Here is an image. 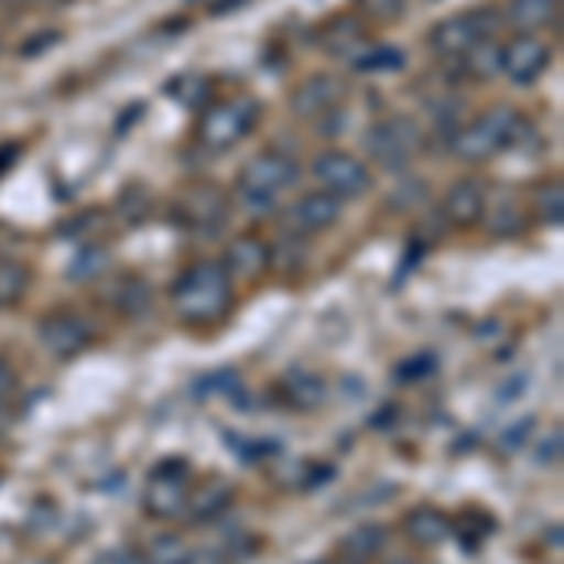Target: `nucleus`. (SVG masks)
I'll return each instance as SVG.
<instances>
[{
  "instance_id": "nucleus-22",
  "label": "nucleus",
  "mask_w": 564,
  "mask_h": 564,
  "mask_svg": "<svg viewBox=\"0 0 564 564\" xmlns=\"http://www.w3.org/2000/svg\"><path fill=\"white\" fill-rule=\"evenodd\" d=\"M143 564H188L193 550L181 534H154L148 542V553H140Z\"/></svg>"
},
{
  "instance_id": "nucleus-29",
  "label": "nucleus",
  "mask_w": 564,
  "mask_h": 564,
  "mask_svg": "<svg viewBox=\"0 0 564 564\" xmlns=\"http://www.w3.org/2000/svg\"><path fill=\"white\" fill-rule=\"evenodd\" d=\"M90 564H143V557L132 550H106V553H98Z\"/></svg>"
},
{
  "instance_id": "nucleus-4",
  "label": "nucleus",
  "mask_w": 564,
  "mask_h": 564,
  "mask_svg": "<svg viewBox=\"0 0 564 564\" xmlns=\"http://www.w3.org/2000/svg\"><path fill=\"white\" fill-rule=\"evenodd\" d=\"M257 121H260L257 98H230V102H218L199 117V140L212 151H230L234 143H241L245 135L257 129Z\"/></svg>"
},
{
  "instance_id": "nucleus-26",
  "label": "nucleus",
  "mask_w": 564,
  "mask_h": 564,
  "mask_svg": "<svg viewBox=\"0 0 564 564\" xmlns=\"http://www.w3.org/2000/svg\"><path fill=\"white\" fill-rule=\"evenodd\" d=\"M65 34L61 31H42V34H31L23 45H20V57H34V53H45V50H53Z\"/></svg>"
},
{
  "instance_id": "nucleus-20",
  "label": "nucleus",
  "mask_w": 564,
  "mask_h": 564,
  "mask_svg": "<svg viewBox=\"0 0 564 564\" xmlns=\"http://www.w3.org/2000/svg\"><path fill=\"white\" fill-rule=\"evenodd\" d=\"M384 542H388V531L380 523H358L347 539L339 542V550L347 561H369L384 550Z\"/></svg>"
},
{
  "instance_id": "nucleus-21",
  "label": "nucleus",
  "mask_w": 564,
  "mask_h": 564,
  "mask_svg": "<svg viewBox=\"0 0 564 564\" xmlns=\"http://www.w3.org/2000/svg\"><path fill=\"white\" fill-rule=\"evenodd\" d=\"M26 290H31V271H26L20 260L0 257V308L20 305L26 297Z\"/></svg>"
},
{
  "instance_id": "nucleus-23",
  "label": "nucleus",
  "mask_w": 564,
  "mask_h": 564,
  "mask_svg": "<svg viewBox=\"0 0 564 564\" xmlns=\"http://www.w3.org/2000/svg\"><path fill=\"white\" fill-rule=\"evenodd\" d=\"M406 65L403 50H391V45H369L358 61H354V72H366V76H384V72H399Z\"/></svg>"
},
{
  "instance_id": "nucleus-14",
  "label": "nucleus",
  "mask_w": 564,
  "mask_h": 564,
  "mask_svg": "<svg viewBox=\"0 0 564 564\" xmlns=\"http://www.w3.org/2000/svg\"><path fill=\"white\" fill-rule=\"evenodd\" d=\"M181 226H193V230H204V234H215L223 230L226 223V199L218 188H193L185 199H181Z\"/></svg>"
},
{
  "instance_id": "nucleus-30",
  "label": "nucleus",
  "mask_w": 564,
  "mask_h": 564,
  "mask_svg": "<svg viewBox=\"0 0 564 564\" xmlns=\"http://www.w3.org/2000/svg\"><path fill=\"white\" fill-rule=\"evenodd\" d=\"M539 463H545V467H553V463H561V433L553 430L550 441H542L539 448Z\"/></svg>"
},
{
  "instance_id": "nucleus-6",
  "label": "nucleus",
  "mask_w": 564,
  "mask_h": 564,
  "mask_svg": "<svg viewBox=\"0 0 564 564\" xmlns=\"http://www.w3.org/2000/svg\"><path fill=\"white\" fill-rule=\"evenodd\" d=\"M497 31L494 8H470V12L448 15L430 31V45L441 57H463L467 50H475L478 42H486Z\"/></svg>"
},
{
  "instance_id": "nucleus-12",
  "label": "nucleus",
  "mask_w": 564,
  "mask_h": 564,
  "mask_svg": "<svg viewBox=\"0 0 564 564\" xmlns=\"http://www.w3.org/2000/svg\"><path fill=\"white\" fill-rule=\"evenodd\" d=\"M343 79L339 76H313L302 87H294L290 95V109H294L302 121H321V117L335 113L343 106Z\"/></svg>"
},
{
  "instance_id": "nucleus-16",
  "label": "nucleus",
  "mask_w": 564,
  "mask_h": 564,
  "mask_svg": "<svg viewBox=\"0 0 564 564\" xmlns=\"http://www.w3.org/2000/svg\"><path fill=\"white\" fill-rule=\"evenodd\" d=\"M279 391L294 411H316V406H324V399H327L324 377L321 372H308V369H290L286 377H282Z\"/></svg>"
},
{
  "instance_id": "nucleus-5",
  "label": "nucleus",
  "mask_w": 564,
  "mask_h": 564,
  "mask_svg": "<svg viewBox=\"0 0 564 564\" xmlns=\"http://www.w3.org/2000/svg\"><path fill=\"white\" fill-rule=\"evenodd\" d=\"M417 148H422V129H417L411 117H384L366 135L369 159L388 170H406V162L414 159Z\"/></svg>"
},
{
  "instance_id": "nucleus-17",
  "label": "nucleus",
  "mask_w": 564,
  "mask_h": 564,
  "mask_svg": "<svg viewBox=\"0 0 564 564\" xmlns=\"http://www.w3.org/2000/svg\"><path fill=\"white\" fill-rule=\"evenodd\" d=\"M403 531L414 545H441L452 534V520L441 512V508L422 505V508H414V512H406Z\"/></svg>"
},
{
  "instance_id": "nucleus-1",
  "label": "nucleus",
  "mask_w": 564,
  "mask_h": 564,
  "mask_svg": "<svg viewBox=\"0 0 564 564\" xmlns=\"http://www.w3.org/2000/svg\"><path fill=\"white\" fill-rule=\"evenodd\" d=\"M170 297H174L181 321L215 324L234 305V279L226 275V268L218 260H199L188 271H181Z\"/></svg>"
},
{
  "instance_id": "nucleus-7",
  "label": "nucleus",
  "mask_w": 564,
  "mask_h": 564,
  "mask_svg": "<svg viewBox=\"0 0 564 564\" xmlns=\"http://www.w3.org/2000/svg\"><path fill=\"white\" fill-rule=\"evenodd\" d=\"M188 500V463L185 459H162L151 470L148 489H143V508L154 520H174L185 512Z\"/></svg>"
},
{
  "instance_id": "nucleus-19",
  "label": "nucleus",
  "mask_w": 564,
  "mask_h": 564,
  "mask_svg": "<svg viewBox=\"0 0 564 564\" xmlns=\"http://www.w3.org/2000/svg\"><path fill=\"white\" fill-rule=\"evenodd\" d=\"M230 505H234V489L226 486V481H212V486H204L199 494H188L185 512L193 516V520L207 523V520H218Z\"/></svg>"
},
{
  "instance_id": "nucleus-32",
  "label": "nucleus",
  "mask_w": 564,
  "mask_h": 564,
  "mask_svg": "<svg viewBox=\"0 0 564 564\" xmlns=\"http://www.w3.org/2000/svg\"><path fill=\"white\" fill-rule=\"evenodd\" d=\"M12 388H15V372H12V366H8L4 358H0V403H4Z\"/></svg>"
},
{
  "instance_id": "nucleus-25",
  "label": "nucleus",
  "mask_w": 564,
  "mask_h": 564,
  "mask_svg": "<svg viewBox=\"0 0 564 564\" xmlns=\"http://www.w3.org/2000/svg\"><path fill=\"white\" fill-rule=\"evenodd\" d=\"M534 204H539V223H545V226H561V218H564L561 185H545V188H539Z\"/></svg>"
},
{
  "instance_id": "nucleus-18",
  "label": "nucleus",
  "mask_w": 564,
  "mask_h": 564,
  "mask_svg": "<svg viewBox=\"0 0 564 564\" xmlns=\"http://www.w3.org/2000/svg\"><path fill=\"white\" fill-rule=\"evenodd\" d=\"M557 8H561L557 0H508L505 20L520 34H534L557 20Z\"/></svg>"
},
{
  "instance_id": "nucleus-8",
  "label": "nucleus",
  "mask_w": 564,
  "mask_h": 564,
  "mask_svg": "<svg viewBox=\"0 0 564 564\" xmlns=\"http://www.w3.org/2000/svg\"><path fill=\"white\" fill-rule=\"evenodd\" d=\"M313 174L324 185V193H332L339 199H358L372 188L369 166L347 151H324L321 159L313 162Z\"/></svg>"
},
{
  "instance_id": "nucleus-11",
  "label": "nucleus",
  "mask_w": 564,
  "mask_h": 564,
  "mask_svg": "<svg viewBox=\"0 0 564 564\" xmlns=\"http://www.w3.org/2000/svg\"><path fill=\"white\" fill-rule=\"evenodd\" d=\"M343 218V199L332 193H305L290 204L286 212V226L302 238H313V234H327L335 223Z\"/></svg>"
},
{
  "instance_id": "nucleus-9",
  "label": "nucleus",
  "mask_w": 564,
  "mask_h": 564,
  "mask_svg": "<svg viewBox=\"0 0 564 564\" xmlns=\"http://www.w3.org/2000/svg\"><path fill=\"white\" fill-rule=\"evenodd\" d=\"M553 50L550 42L534 39V34H516L508 45H500V72L512 79L516 87H527L550 68Z\"/></svg>"
},
{
  "instance_id": "nucleus-35",
  "label": "nucleus",
  "mask_w": 564,
  "mask_h": 564,
  "mask_svg": "<svg viewBox=\"0 0 564 564\" xmlns=\"http://www.w3.org/2000/svg\"><path fill=\"white\" fill-rule=\"evenodd\" d=\"M305 564H324V561H305Z\"/></svg>"
},
{
  "instance_id": "nucleus-2",
  "label": "nucleus",
  "mask_w": 564,
  "mask_h": 564,
  "mask_svg": "<svg viewBox=\"0 0 564 564\" xmlns=\"http://www.w3.org/2000/svg\"><path fill=\"white\" fill-rule=\"evenodd\" d=\"M523 124L527 121L516 109L497 106V109H489V113H478L475 121L463 124L456 132V140H452V151H456L463 162H486L505 148H512V143H520Z\"/></svg>"
},
{
  "instance_id": "nucleus-33",
  "label": "nucleus",
  "mask_w": 564,
  "mask_h": 564,
  "mask_svg": "<svg viewBox=\"0 0 564 564\" xmlns=\"http://www.w3.org/2000/svg\"><path fill=\"white\" fill-rule=\"evenodd\" d=\"M188 564H223V557H218V553H212V550H193Z\"/></svg>"
},
{
  "instance_id": "nucleus-27",
  "label": "nucleus",
  "mask_w": 564,
  "mask_h": 564,
  "mask_svg": "<svg viewBox=\"0 0 564 564\" xmlns=\"http://www.w3.org/2000/svg\"><path fill=\"white\" fill-rule=\"evenodd\" d=\"M366 4V15H377V20H399L403 15V0H361Z\"/></svg>"
},
{
  "instance_id": "nucleus-10",
  "label": "nucleus",
  "mask_w": 564,
  "mask_h": 564,
  "mask_svg": "<svg viewBox=\"0 0 564 564\" xmlns=\"http://www.w3.org/2000/svg\"><path fill=\"white\" fill-rule=\"evenodd\" d=\"M39 343L57 361H72L90 347V327L76 313H50L39 321Z\"/></svg>"
},
{
  "instance_id": "nucleus-31",
  "label": "nucleus",
  "mask_w": 564,
  "mask_h": 564,
  "mask_svg": "<svg viewBox=\"0 0 564 564\" xmlns=\"http://www.w3.org/2000/svg\"><path fill=\"white\" fill-rule=\"evenodd\" d=\"M106 268V252L98 249V257H79L76 268H72V275H90V271H102Z\"/></svg>"
},
{
  "instance_id": "nucleus-24",
  "label": "nucleus",
  "mask_w": 564,
  "mask_h": 564,
  "mask_svg": "<svg viewBox=\"0 0 564 564\" xmlns=\"http://www.w3.org/2000/svg\"><path fill=\"white\" fill-rule=\"evenodd\" d=\"M463 61H467L470 76L489 79V76H497V72H500V45H494V39H486V42H478L475 50L463 53Z\"/></svg>"
},
{
  "instance_id": "nucleus-3",
  "label": "nucleus",
  "mask_w": 564,
  "mask_h": 564,
  "mask_svg": "<svg viewBox=\"0 0 564 564\" xmlns=\"http://www.w3.org/2000/svg\"><path fill=\"white\" fill-rule=\"evenodd\" d=\"M297 177H302V166H297L290 154L263 151V154H257V159H252L249 166L241 170L238 196L249 207H271L282 193H286V188L297 185Z\"/></svg>"
},
{
  "instance_id": "nucleus-34",
  "label": "nucleus",
  "mask_w": 564,
  "mask_h": 564,
  "mask_svg": "<svg viewBox=\"0 0 564 564\" xmlns=\"http://www.w3.org/2000/svg\"><path fill=\"white\" fill-rule=\"evenodd\" d=\"M241 4H245V0H215V8H212V12H215V15H234Z\"/></svg>"
},
{
  "instance_id": "nucleus-28",
  "label": "nucleus",
  "mask_w": 564,
  "mask_h": 564,
  "mask_svg": "<svg viewBox=\"0 0 564 564\" xmlns=\"http://www.w3.org/2000/svg\"><path fill=\"white\" fill-rule=\"evenodd\" d=\"M425 372H433V358L430 354H417L414 361H403V366L395 369V377L399 380H422Z\"/></svg>"
},
{
  "instance_id": "nucleus-13",
  "label": "nucleus",
  "mask_w": 564,
  "mask_h": 564,
  "mask_svg": "<svg viewBox=\"0 0 564 564\" xmlns=\"http://www.w3.org/2000/svg\"><path fill=\"white\" fill-rule=\"evenodd\" d=\"M486 204H489L486 185L475 177H463L444 193L441 212L452 226H475V223H481V215H486Z\"/></svg>"
},
{
  "instance_id": "nucleus-15",
  "label": "nucleus",
  "mask_w": 564,
  "mask_h": 564,
  "mask_svg": "<svg viewBox=\"0 0 564 564\" xmlns=\"http://www.w3.org/2000/svg\"><path fill=\"white\" fill-rule=\"evenodd\" d=\"M226 275L241 282H257L271 268V249L260 238H238L226 249Z\"/></svg>"
}]
</instances>
